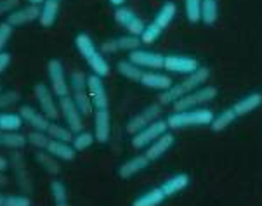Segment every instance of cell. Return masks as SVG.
<instances>
[{
    "instance_id": "obj_47",
    "label": "cell",
    "mask_w": 262,
    "mask_h": 206,
    "mask_svg": "<svg viewBox=\"0 0 262 206\" xmlns=\"http://www.w3.org/2000/svg\"><path fill=\"white\" fill-rule=\"evenodd\" d=\"M7 184H9V178L6 177V173L0 172V187H6Z\"/></svg>"
},
{
    "instance_id": "obj_25",
    "label": "cell",
    "mask_w": 262,
    "mask_h": 206,
    "mask_svg": "<svg viewBox=\"0 0 262 206\" xmlns=\"http://www.w3.org/2000/svg\"><path fill=\"white\" fill-rule=\"evenodd\" d=\"M176 14H177V6H176V2L168 0V2H165L162 7L158 9V12L155 14V19L151 21V23H155L160 30L165 31V30L168 28V26H170L172 21H174Z\"/></svg>"
},
{
    "instance_id": "obj_13",
    "label": "cell",
    "mask_w": 262,
    "mask_h": 206,
    "mask_svg": "<svg viewBox=\"0 0 262 206\" xmlns=\"http://www.w3.org/2000/svg\"><path fill=\"white\" fill-rule=\"evenodd\" d=\"M143 42H141V37H136V35H123V37L118 38H112L106 40L101 45V52L103 54H117V52H132L136 49H141Z\"/></svg>"
},
{
    "instance_id": "obj_41",
    "label": "cell",
    "mask_w": 262,
    "mask_h": 206,
    "mask_svg": "<svg viewBox=\"0 0 262 206\" xmlns=\"http://www.w3.org/2000/svg\"><path fill=\"white\" fill-rule=\"evenodd\" d=\"M19 102V92L17 90H2L0 92V111L14 106Z\"/></svg>"
},
{
    "instance_id": "obj_23",
    "label": "cell",
    "mask_w": 262,
    "mask_h": 206,
    "mask_svg": "<svg viewBox=\"0 0 262 206\" xmlns=\"http://www.w3.org/2000/svg\"><path fill=\"white\" fill-rule=\"evenodd\" d=\"M189 186V175L188 173H176V175L168 177L165 182L160 186V189L163 191L165 198H172V196L179 194L181 191H184Z\"/></svg>"
},
{
    "instance_id": "obj_33",
    "label": "cell",
    "mask_w": 262,
    "mask_h": 206,
    "mask_svg": "<svg viewBox=\"0 0 262 206\" xmlns=\"http://www.w3.org/2000/svg\"><path fill=\"white\" fill-rule=\"evenodd\" d=\"M219 17V4L217 0H203L202 4V23L212 26Z\"/></svg>"
},
{
    "instance_id": "obj_17",
    "label": "cell",
    "mask_w": 262,
    "mask_h": 206,
    "mask_svg": "<svg viewBox=\"0 0 262 206\" xmlns=\"http://www.w3.org/2000/svg\"><path fill=\"white\" fill-rule=\"evenodd\" d=\"M94 137L96 142H99V144H106L112 137V115H110L108 109H96Z\"/></svg>"
},
{
    "instance_id": "obj_20",
    "label": "cell",
    "mask_w": 262,
    "mask_h": 206,
    "mask_svg": "<svg viewBox=\"0 0 262 206\" xmlns=\"http://www.w3.org/2000/svg\"><path fill=\"white\" fill-rule=\"evenodd\" d=\"M19 115H21V118H23V122L26 125H30L33 130L47 132L49 125H51V120H49L40 109H35V107H32V106H21Z\"/></svg>"
},
{
    "instance_id": "obj_39",
    "label": "cell",
    "mask_w": 262,
    "mask_h": 206,
    "mask_svg": "<svg viewBox=\"0 0 262 206\" xmlns=\"http://www.w3.org/2000/svg\"><path fill=\"white\" fill-rule=\"evenodd\" d=\"M49 189H51V196L54 199V204L68 201V189H66V186L61 180H52Z\"/></svg>"
},
{
    "instance_id": "obj_38",
    "label": "cell",
    "mask_w": 262,
    "mask_h": 206,
    "mask_svg": "<svg viewBox=\"0 0 262 206\" xmlns=\"http://www.w3.org/2000/svg\"><path fill=\"white\" fill-rule=\"evenodd\" d=\"M26 139H28V144L33 146L35 149H47L49 142H51V137L47 135V132H40V130L30 132Z\"/></svg>"
},
{
    "instance_id": "obj_6",
    "label": "cell",
    "mask_w": 262,
    "mask_h": 206,
    "mask_svg": "<svg viewBox=\"0 0 262 206\" xmlns=\"http://www.w3.org/2000/svg\"><path fill=\"white\" fill-rule=\"evenodd\" d=\"M168 123L167 120H155L153 123H149L148 127H144L143 130H139L137 133L132 135L130 144L134 149H146L151 142H155L158 137H162L163 133L168 132Z\"/></svg>"
},
{
    "instance_id": "obj_27",
    "label": "cell",
    "mask_w": 262,
    "mask_h": 206,
    "mask_svg": "<svg viewBox=\"0 0 262 206\" xmlns=\"http://www.w3.org/2000/svg\"><path fill=\"white\" fill-rule=\"evenodd\" d=\"M165 194H163V191L158 187H153V189L146 191L144 194H141L139 198H136L132 201V206H160L165 201Z\"/></svg>"
},
{
    "instance_id": "obj_46",
    "label": "cell",
    "mask_w": 262,
    "mask_h": 206,
    "mask_svg": "<svg viewBox=\"0 0 262 206\" xmlns=\"http://www.w3.org/2000/svg\"><path fill=\"white\" fill-rule=\"evenodd\" d=\"M9 167H11V165H9V161H7L6 158H4V156H0V172L6 173Z\"/></svg>"
},
{
    "instance_id": "obj_5",
    "label": "cell",
    "mask_w": 262,
    "mask_h": 206,
    "mask_svg": "<svg viewBox=\"0 0 262 206\" xmlns=\"http://www.w3.org/2000/svg\"><path fill=\"white\" fill-rule=\"evenodd\" d=\"M217 94H219V90H217V87H214V85H203V87L196 88L194 92L177 99L172 106H174V111L194 109V107H200L207 104V102H212L217 97Z\"/></svg>"
},
{
    "instance_id": "obj_40",
    "label": "cell",
    "mask_w": 262,
    "mask_h": 206,
    "mask_svg": "<svg viewBox=\"0 0 262 206\" xmlns=\"http://www.w3.org/2000/svg\"><path fill=\"white\" fill-rule=\"evenodd\" d=\"M163 31L158 28L155 23H149L144 26V31L141 33V42L146 43V45H151V43H155L157 40L162 37Z\"/></svg>"
},
{
    "instance_id": "obj_31",
    "label": "cell",
    "mask_w": 262,
    "mask_h": 206,
    "mask_svg": "<svg viewBox=\"0 0 262 206\" xmlns=\"http://www.w3.org/2000/svg\"><path fill=\"white\" fill-rule=\"evenodd\" d=\"M12 168L16 170V177H17V180H19V186L23 187L26 192L32 191L30 175H28V172H26V167H25L23 158H21L19 153H14V156H12Z\"/></svg>"
},
{
    "instance_id": "obj_26",
    "label": "cell",
    "mask_w": 262,
    "mask_h": 206,
    "mask_svg": "<svg viewBox=\"0 0 262 206\" xmlns=\"http://www.w3.org/2000/svg\"><path fill=\"white\" fill-rule=\"evenodd\" d=\"M57 16H59V2L57 0H46V2L40 6V25L43 28H51L56 25Z\"/></svg>"
},
{
    "instance_id": "obj_49",
    "label": "cell",
    "mask_w": 262,
    "mask_h": 206,
    "mask_svg": "<svg viewBox=\"0 0 262 206\" xmlns=\"http://www.w3.org/2000/svg\"><path fill=\"white\" fill-rule=\"evenodd\" d=\"M46 0H28V4H35V6H42Z\"/></svg>"
},
{
    "instance_id": "obj_50",
    "label": "cell",
    "mask_w": 262,
    "mask_h": 206,
    "mask_svg": "<svg viewBox=\"0 0 262 206\" xmlns=\"http://www.w3.org/2000/svg\"><path fill=\"white\" fill-rule=\"evenodd\" d=\"M6 198H7V196L0 192V206H6Z\"/></svg>"
},
{
    "instance_id": "obj_9",
    "label": "cell",
    "mask_w": 262,
    "mask_h": 206,
    "mask_svg": "<svg viewBox=\"0 0 262 206\" xmlns=\"http://www.w3.org/2000/svg\"><path fill=\"white\" fill-rule=\"evenodd\" d=\"M160 115H162V104H160V102H153V104L143 107L139 113H136L127 122V125H125L127 133L134 135V133H137L139 130H143L144 127H148L149 123H153L155 120H158Z\"/></svg>"
},
{
    "instance_id": "obj_15",
    "label": "cell",
    "mask_w": 262,
    "mask_h": 206,
    "mask_svg": "<svg viewBox=\"0 0 262 206\" xmlns=\"http://www.w3.org/2000/svg\"><path fill=\"white\" fill-rule=\"evenodd\" d=\"M87 88H89V96H91L94 109H108L110 97L103 83V78L92 73L91 77H87Z\"/></svg>"
},
{
    "instance_id": "obj_42",
    "label": "cell",
    "mask_w": 262,
    "mask_h": 206,
    "mask_svg": "<svg viewBox=\"0 0 262 206\" xmlns=\"http://www.w3.org/2000/svg\"><path fill=\"white\" fill-rule=\"evenodd\" d=\"M12 30H14V26H11L7 23V21H4V23H0V52H4V49L9 43V40L12 37Z\"/></svg>"
},
{
    "instance_id": "obj_45",
    "label": "cell",
    "mask_w": 262,
    "mask_h": 206,
    "mask_svg": "<svg viewBox=\"0 0 262 206\" xmlns=\"http://www.w3.org/2000/svg\"><path fill=\"white\" fill-rule=\"evenodd\" d=\"M11 61H12L11 54H9V52H0V75H2L4 71L9 68Z\"/></svg>"
},
{
    "instance_id": "obj_4",
    "label": "cell",
    "mask_w": 262,
    "mask_h": 206,
    "mask_svg": "<svg viewBox=\"0 0 262 206\" xmlns=\"http://www.w3.org/2000/svg\"><path fill=\"white\" fill-rule=\"evenodd\" d=\"M70 97H72L75 104L78 106L80 113L83 116L92 115L94 106H92L91 96H89L87 77L82 71H73L72 73V78H70Z\"/></svg>"
},
{
    "instance_id": "obj_35",
    "label": "cell",
    "mask_w": 262,
    "mask_h": 206,
    "mask_svg": "<svg viewBox=\"0 0 262 206\" xmlns=\"http://www.w3.org/2000/svg\"><path fill=\"white\" fill-rule=\"evenodd\" d=\"M47 135L54 141H63V142H73L75 133L70 130L68 127H63V125H57V123H51L47 128Z\"/></svg>"
},
{
    "instance_id": "obj_1",
    "label": "cell",
    "mask_w": 262,
    "mask_h": 206,
    "mask_svg": "<svg viewBox=\"0 0 262 206\" xmlns=\"http://www.w3.org/2000/svg\"><path fill=\"white\" fill-rule=\"evenodd\" d=\"M208 77H210V71H208L207 68H203V66H200L194 73L184 77L179 83H174L170 88H168V90L160 94L158 102L162 106L174 104L177 99H181V97H184V96H188V94L194 92L196 88L203 87V85L207 83Z\"/></svg>"
},
{
    "instance_id": "obj_10",
    "label": "cell",
    "mask_w": 262,
    "mask_h": 206,
    "mask_svg": "<svg viewBox=\"0 0 262 206\" xmlns=\"http://www.w3.org/2000/svg\"><path fill=\"white\" fill-rule=\"evenodd\" d=\"M198 68H200V61L194 59V57L177 56V54H168V56H165V66H163V70L167 73L188 77V75L194 73Z\"/></svg>"
},
{
    "instance_id": "obj_28",
    "label": "cell",
    "mask_w": 262,
    "mask_h": 206,
    "mask_svg": "<svg viewBox=\"0 0 262 206\" xmlns=\"http://www.w3.org/2000/svg\"><path fill=\"white\" fill-rule=\"evenodd\" d=\"M236 113H234L233 107H228V109L221 111L219 115L214 116V120H212V123L208 125V127L212 128V132H223V130H226L229 127V125H233L234 122H236Z\"/></svg>"
},
{
    "instance_id": "obj_18",
    "label": "cell",
    "mask_w": 262,
    "mask_h": 206,
    "mask_svg": "<svg viewBox=\"0 0 262 206\" xmlns=\"http://www.w3.org/2000/svg\"><path fill=\"white\" fill-rule=\"evenodd\" d=\"M176 144V137L172 132H165L162 137H158L155 142H151V144L146 147V156H148L149 161H157L160 159L162 156H165V153L172 149V146Z\"/></svg>"
},
{
    "instance_id": "obj_19",
    "label": "cell",
    "mask_w": 262,
    "mask_h": 206,
    "mask_svg": "<svg viewBox=\"0 0 262 206\" xmlns=\"http://www.w3.org/2000/svg\"><path fill=\"white\" fill-rule=\"evenodd\" d=\"M139 83L143 87L149 88V90H158V92H165L174 85L172 78L167 73H160V71H144Z\"/></svg>"
},
{
    "instance_id": "obj_36",
    "label": "cell",
    "mask_w": 262,
    "mask_h": 206,
    "mask_svg": "<svg viewBox=\"0 0 262 206\" xmlns=\"http://www.w3.org/2000/svg\"><path fill=\"white\" fill-rule=\"evenodd\" d=\"M202 4H203V0H184L186 19H188L189 23L196 25L202 21Z\"/></svg>"
},
{
    "instance_id": "obj_54",
    "label": "cell",
    "mask_w": 262,
    "mask_h": 206,
    "mask_svg": "<svg viewBox=\"0 0 262 206\" xmlns=\"http://www.w3.org/2000/svg\"><path fill=\"white\" fill-rule=\"evenodd\" d=\"M57 2H59V0H57Z\"/></svg>"
},
{
    "instance_id": "obj_29",
    "label": "cell",
    "mask_w": 262,
    "mask_h": 206,
    "mask_svg": "<svg viewBox=\"0 0 262 206\" xmlns=\"http://www.w3.org/2000/svg\"><path fill=\"white\" fill-rule=\"evenodd\" d=\"M117 70H118V73L122 75L123 78L130 80V82H137V83L141 82V77H143V73H144V70L139 68L137 64H134L130 59L120 61L117 64Z\"/></svg>"
},
{
    "instance_id": "obj_30",
    "label": "cell",
    "mask_w": 262,
    "mask_h": 206,
    "mask_svg": "<svg viewBox=\"0 0 262 206\" xmlns=\"http://www.w3.org/2000/svg\"><path fill=\"white\" fill-rule=\"evenodd\" d=\"M35 159H37L40 163V167L46 170L47 173H51V175H57V173L61 172L57 158H54L51 153H47L46 149H38L37 153H35Z\"/></svg>"
},
{
    "instance_id": "obj_3",
    "label": "cell",
    "mask_w": 262,
    "mask_h": 206,
    "mask_svg": "<svg viewBox=\"0 0 262 206\" xmlns=\"http://www.w3.org/2000/svg\"><path fill=\"white\" fill-rule=\"evenodd\" d=\"M215 113L208 107H194L188 111H174L168 115L167 123L170 130H183L189 127H208Z\"/></svg>"
},
{
    "instance_id": "obj_34",
    "label": "cell",
    "mask_w": 262,
    "mask_h": 206,
    "mask_svg": "<svg viewBox=\"0 0 262 206\" xmlns=\"http://www.w3.org/2000/svg\"><path fill=\"white\" fill-rule=\"evenodd\" d=\"M28 144V139L26 135L19 132H4L2 133V146L9 147V149H14V151H19Z\"/></svg>"
},
{
    "instance_id": "obj_14",
    "label": "cell",
    "mask_w": 262,
    "mask_h": 206,
    "mask_svg": "<svg viewBox=\"0 0 262 206\" xmlns=\"http://www.w3.org/2000/svg\"><path fill=\"white\" fill-rule=\"evenodd\" d=\"M59 111H61V116L64 118L66 125H68V128L72 130L73 133L83 130V123H82V116L83 115L80 113L78 106L75 104L72 97H70V96L61 97V99H59Z\"/></svg>"
},
{
    "instance_id": "obj_37",
    "label": "cell",
    "mask_w": 262,
    "mask_h": 206,
    "mask_svg": "<svg viewBox=\"0 0 262 206\" xmlns=\"http://www.w3.org/2000/svg\"><path fill=\"white\" fill-rule=\"evenodd\" d=\"M94 142H96L94 133L85 132V130H80V132L75 133L72 146L75 147V151H77V153H82V151L89 149V147H91L92 144H94Z\"/></svg>"
},
{
    "instance_id": "obj_22",
    "label": "cell",
    "mask_w": 262,
    "mask_h": 206,
    "mask_svg": "<svg viewBox=\"0 0 262 206\" xmlns=\"http://www.w3.org/2000/svg\"><path fill=\"white\" fill-rule=\"evenodd\" d=\"M260 106H262V94L260 92H252V94H248V96L242 97L239 101L234 102L233 109L239 118V116H247V115L254 113V111L259 109Z\"/></svg>"
},
{
    "instance_id": "obj_32",
    "label": "cell",
    "mask_w": 262,
    "mask_h": 206,
    "mask_svg": "<svg viewBox=\"0 0 262 206\" xmlns=\"http://www.w3.org/2000/svg\"><path fill=\"white\" fill-rule=\"evenodd\" d=\"M23 123L19 113H0V132H19Z\"/></svg>"
},
{
    "instance_id": "obj_12",
    "label": "cell",
    "mask_w": 262,
    "mask_h": 206,
    "mask_svg": "<svg viewBox=\"0 0 262 206\" xmlns=\"http://www.w3.org/2000/svg\"><path fill=\"white\" fill-rule=\"evenodd\" d=\"M115 21H117L128 35H136V37H141V33L144 31V26H146L144 21L141 19L132 9H128L125 6L117 7V11H115Z\"/></svg>"
},
{
    "instance_id": "obj_24",
    "label": "cell",
    "mask_w": 262,
    "mask_h": 206,
    "mask_svg": "<svg viewBox=\"0 0 262 206\" xmlns=\"http://www.w3.org/2000/svg\"><path fill=\"white\" fill-rule=\"evenodd\" d=\"M46 151L61 161H73L75 156H77V151H75V147L70 144V142L54 141V139H51Z\"/></svg>"
},
{
    "instance_id": "obj_11",
    "label": "cell",
    "mask_w": 262,
    "mask_h": 206,
    "mask_svg": "<svg viewBox=\"0 0 262 206\" xmlns=\"http://www.w3.org/2000/svg\"><path fill=\"white\" fill-rule=\"evenodd\" d=\"M128 59L139 66V68L149 70V71L163 70V66H165V56H163V54L144 51V49H136V51L128 52Z\"/></svg>"
},
{
    "instance_id": "obj_43",
    "label": "cell",
    "mask_w": 262,
    "mask_h": 206,
    "mask_svg": "<svg viewBox=\"0 0 262 206\" xmlns=\"http://www.w3.org/2000/svg\"><path fill=\"white\" fill-rule=\"evenodd\" d=\"M21 6V0H0V16H9Z\"/></svg>"
},
{
    "instance_id": "obj_21",
    "label": "cell",
    "mask_w": 262,
    "mask_h": 206,
    "mask_svg": "<svg viewBox=\"0 0 262 206\" xmlns=\"http://www.w3.org/2000/svg\"><path fill=\"white\" fill-rule=\"evenodd\" d=\"M149 163L151 161L148 159V156H146L144 153L132 156L130 159L123 161V163L118 167V177L123 178V180H127V178H130V177L137 175L139 172H143L144 168H148Z\"/></svg>"
},
{
    "instance_id": "obj_2",
    "label": "cell",
    "mask_w": 262,
    "mask_h": 206,
    "mask_svg": "<svg viewBox=\"0 0 262 206\" xmlns=\"http://www.w3.org/2000/svg\"><path fill=\"white\" fill-rule=\"evenodd\" d=\"M75 47L82 59L87 62V66L92 70V73L97 77L104 78L110 75V62L106 61L104 54L96 47L94 40L89 37L87 33H78L75 37Z\"/></svg>"
},
{
    "instance_id": "obj_8",
    "label": "cell",
    "mask_w": 262,
    "mask_h": 206,
    "mask_svg": "<svg viewBox=\"0 0 262 206\" xmlns=\"http://www.w3.org/2000/svg\"><path fill=\"white\" fill-rule=\"evenodd\" d=\"M33 92H35V97H37L40 111H42L49 120L59 118L61 116L59 102L56 101V96H54V92L51 90V87H47L46 83H37Z\"/></svg>"
},
{
    "instance_id": "obj_53",
    "label": "cell",
    "mask_w": 262,
    "mask_h": 206,
    "mask_svg": "<svg viewBox=\"0 0 262 206\" xmlns=\"http://www.w3.org/2000/svg\"><path fill=\"white\" fill-rule=\"evenodd\" d=\"M0 92H2V87H0Z\"/></svg>"
},
{
    "instance_id": "obj_51",
    "label": "cell",
    "mask_w": 262,
    "mask_h": 206,
    "mask_svg": "<svg viewBox=\"0 0 262 206\" xmlns=\"http://www.w3.org/2000/svg\"><path fill=\"white\" fill-rule=\"evenodd\" d=\"M54 206H70V204H68V201H64V203H56Z\"/></svg>"
},
{
    "instance_id": "obj_16",
    "label": "cell",
    "mask_w": 262,
    "mask_h": 206,
    "mask_svg": "<svg viewBox=\"0 0 262 206\" xmlns=\"http://www.w3.org/2000/svg\"><path fill=\"white\" fill-rule=\"evenodd\" d=\"M40 17V6H35V4H26V6H19L16 11H12L11 14L7 16V23L14 28H19V26L30 25L33 21H37Z\"/></svg>"
},
{
    "instance_id": "obj_48",
    "label": "cell",
    "mask_w": 262,
    "mask_h": 206,
    "mask_svg": "<svg viewBox=\"0 0 262 206\" xmlns=\"http://www.w3.org/2000/svg\"><path fill=\"white\" fill-rule=\"evenodd\" d=\"M110 4L115 6V7H122L123 4H125V0H110Z\"/></svg>"
},
{
    "instance_id": "obj_7",
    "label": "cell",
    "mask_w": 262,
    "mask_h": 206,
    "mask_svg": "<svg viewBox=\"0 0 262 206\" xmlns=\"http://www.w3.org/2000/svg\"><path fill=\"white\" fill-rule=\"evenodd\" d=\"M47 73H49V83L51 90L54 92L56 97H66L70 96V83L64 73V66L59 59H51L47 62Z\"/></svg>"
},
{
    "instance_id": "obj_44",
    "label": "cell",
    "mask_w": 262,
    "mask_h": 206,
    "mask_svg": "<svg viewBox=\"0 0 262 206\" xmlns=\"http://www.w3.org/2000/svg\"><path fill=\"white\" fill-rule=\"evenodd\" d=\"M6 206H32L28 196H7Z\"/></svg>"
},
{
    "instance_id": "obj_52",
    "label": "cell",
    "mask_w": 262,
    "mask_h": 206,
    "mask_svg": "<svg viewBox=\"0 0 262 206\" xmlns=\"http://www.w3.org/2000/svg\"><path fill=\"white\" fill-rule=\"evenodd\" d=\"M2 133H4V132H0V146H2Z\"/></svg>"
}]
</instances>
